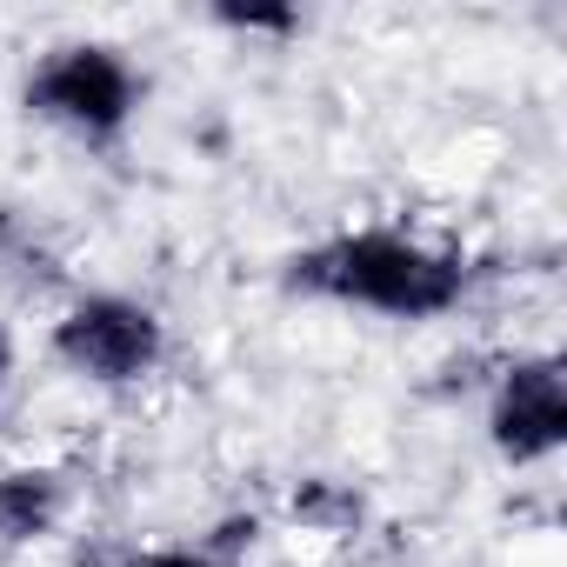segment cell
Returning a JSON list of instances; mask_svg holds the SVG:
<instances>
[{
	"label": "cell",
	"instance_id": "5",
	"mask_svg": "<svg viewBox=\"0 0 567 567\" xmlns=\"http://www.w3.org/2000/svg\"><path fill=\"white\" fill-rule=\"evenodd\" d=\"M48 507H54V487L34 481V474H21V481L0 487V520H8L14 534H34V527L48 520Z\"/></svg>",
	"mask_w": 567,
	"mask_h": 567
},
{
	"label": "cell",
	"instance_id": "3",
	"mask_svg": "<svg viewBox=\"0 0 567 567\" xmlns=\"http://www.w3.org/2000/svg\"><path fill=\"white\" fill-rule=\"evenodd\" d=\"M61 354L81 374L127 381L161 354V328H154V315H141L127 301H87L74 321H61Z\"/></svg>",
	"mask_w": 567,
	"mask_h": 567
},
{
	"label": "cell",
	"instance_id": "1",
	"mask_svg": "<svg viewBox=\"0 0 567 567\" xmlns=\"http://www.w3.org/2000/svg\"><path fill=\"white\" fill-rule=\"evenodd\" d=\"M301 280L341 295V301H368V308H388V315H434L461 295V267L454 260H434L394 234H361V240H341V247H321L308 254Z\"/></svg>",
	"mask_w": 567,
	"mask_h": 567
},
{
	"label": "cell",
	"instance_id": "7",
	"mask_svg": "<svg viewBox=\"0 0 567 567\" xmlns=\"http://www.w3.org/2000/svg\"><path fill=\"white\" fill-rule=\"evenodd\" d=\"M0 368H8V341H0Z\"/></svg>",
	"mask_w": 567,
	"mask_h": 567
},
{
	"label": "cell",
	"instance_id": "2",
	"mask_svg": "<svg viewBox=\"0 0 567 567\" xmlns=\"http://www.w3.org/2000/svg\"><path fill=\"white\" fill-rule=\"evenodd\" d=\"M34 101H41L48 114H61V121L87 127V134H107V127H121L127 107H134V74H127L107 48H61V54L41 68Z\"/></svg>",
	"mask_w": 567,
	"mask_h": 567
},
{
	"label": "cell",
	"instance_id": "6",
	"mask_svg": "<svg viewBox=\"0 0 567 567\" xmlns=\"http://www.w3.org/2000/svg\"><path fill=\"white\" fill-rule=\"evenodd\" d=\"M127 567H214V560H194V554H141Z\"/></svg>",
	"mask_w": 567,
	"mask_h": 567
},
{
	"label": "cell",
	"instance_id": "4",
	"mask_svg": "<svg viewBox=\"0 0 567 567\" xmlns=\"http://www.w3.org/2000/svg\"><path fill=\"white\" fill-rule=\"evenodd\" d=\"M494 434L514 461H534L547 454L560 434H567V401H560V374L554 368H520L501 394V414H494Z\"/></svg>",
	"mask_w": 567,
	"mask_h": 567
}]
</instances>
